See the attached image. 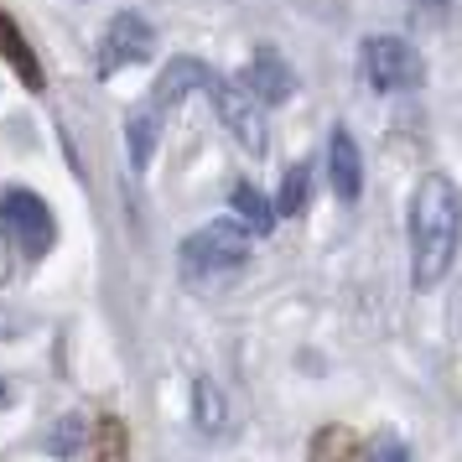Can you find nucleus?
Returning <instances> with one entry per match:
<instances>
[{
    "label": "nucleus",
    "mask_w": 462,
    "mask_h": 462,
    "mask_svg": "<svg viewBox=\"0 0 462 462\" xmlns=\"http://www.w3.org/2000/svg\"><path fill=\"white\" fill-rule=\"evenodd\" d=\"M462 239V198L452 188V177H420L416 198H411V286L431 291L447 281L452 260H457Z\"/></svg>",
    "instance_id": "obj_1"
},
{
    "label": "nucleus",
    "mask_w": 462,
    "mask_h": 462,
    "mask_svg": "<svg viewBox=\"0 0 462 462\" xmlns=\"http://www.w3.org/2000/svg\"><path fill=\"white\" fill-rule=\"evenodd\" d=\"M198 88L213 99V109H218V120L229 125V135L239 141L245 151H265V141H271V130H265V115H260V99H254L250 88L239 84V79H224V73H213V68H203V79H198Z\"/></svg>",
    "instance_id": "obj_2"
},
{
    "label": "nucleus",
    "mask_w": 462,
    "mask_h": 462,
    "mask_svg": "<svg viewBox=\"0 0 462 462\" xmlns=\"http://www.w3.org/2000/svg\"><path fill=\"white\" fill-rule=\"evenodd\" d=\"M0 229H5V239H11L26 260H42V254L58 245V218H52V208L26 188L0 192Z\"/></svg>",
    "instance_id": "obj_3"
},
{
    "label": "nucleus",
    "mask_w": 462,
    "mask_h": 462,
    "mask_svg": "<svg viewBox=\"0 0 462 462\" xmlns=\"http://www.w3.org/2000/svg\"><path fill=\"white\" fill-rule=\"evenodd\" d=\"M245 260H250V229H239L234 218H218V224L198 229L188 245H182V265H188V275H203V281L245 271Z\"/></svg>",
    "instance_id": "obj_4"
},
{
    "label": "nucleus",
    "mask_w": 462,
    "mask_h": 462,
    "mask_svg": "<svg viewBox=\"0 0 462 462\" xmlns=\"http://www.w3.org/2000/svg\"><path fill=\"white\" fill-rule=\"evenodd\" d=\"M364 79L379 94H400V88L426 84V63L405 37H369L364 42Z\"/></svg>",
    "instance_id": "obj_5"
},
{
    "label": "nucleus",
    "mask_w": 462,
    "mask_h": 462,
    "mask_svg": "<svg viewBox=\"0 0 462 462\" xmlns=\"http://www.w3.org/2000/svg\"><path fill=\"white\" fill-rule=\"evenodd\" d=\"M151 52H156V26H151L141 11H120V16L105 26V42H99L94 73H99V79H115L120 68L146 63Z\"/></svg>",
    "instance_id": "obj_6"
},
{
    "label": "nucleus",
    "mask_w": 462,
    "mask_h": 462,
    "mask_svg": "<svg viewBox=\"0 0 462 462\" xmlns=\"http://www.w3.org/2000/svg\"><path fill=\"white\" fill-rule=\"evenodd\" d=\"M239 84L250 88L260 105H286V99L296 94V73H291V63H286L275 47H260V52H254V63L245 68V79H239Z\"/></svg>",
    "instance_id": "obj_7"
},
{
    "label": "nucleus",
    "mask_w": 462,
    "mask_h": 462,
    "mask_svg": "<svg viewBox=\"0 0 462 462\" xmlns=\"http://www.w3.org/2000/svg\"><path fill=\"white\" fill-rule=\"evenodd\" d=\"M328 171H333L337 198H343V203H358V192H364V156H358V141L343 125H337L333 141H328Z\"/></svg>",
    "instance_id": "obj_8"
},
{
    "label": "nucleus",
    "mask_w": 462,
    "mask_h": 462,
    "mask_svg": "<svg viewBox=\"0 0 462 462\" xmlns=\"http://www.w3.org/2000/svg\"><path fill=\"white\" fill-rule=\"evenodd\" d=\"M229 208H234V218H239V229H250V234H271V229H275V208H271V198L254 188V182H234Z\"/></svg>",
    "instance_id": "obj_9"
},
{
    "label": "nucleus",
    "mask_w": 462,
    "mask_h": 462,
    "mask_svg": "<svg viewBox=\"0 0 462 462\" xmlns=\"http://www.w3.org/2000/svg\"><path fill=\"white\" fill-rule=\"evenodd\" d=\"M192 420H198L203 437H218L229 426V400L213 379H192Z\"/></svg>",
    "instance_id": "obj_10"
},
{
    "label": "nucleus",
    "mask_w": 462,
    "mask_h": 462,
    "mask_svg": "<svg viewBox=\"0 0 462 462\" xmlns=\"http://www.w3.org/2000/svg\"><path fill=\"white\" fill-rule=\"evenodd\" d=\"M203 68H208V63H198V58H177V63H171L167 73H162V79L151 84V105H156L162 115H167V105H171V99H182L188 88H198V79H203Z\"/></svg>",
    "instance_id": "obj_11"
},
{
    "label": "nucleus",
    "mask_w": 462,
    "mask_h": 462,
    "mask_svg": "<svg viewBox=\"0 0 462 462\" xmlns=\"http://www.w3.org/2000/svg\"><path fill=\"white\" fill-rule=\"evenodd\" d=\"M130 457V437H125V420L105 416L88 426V462H125Z\"/></svg>",
    "instance_id": "obj_12"
},
{
    "label": "nucleus",
    "mask_w": 462,
    "mask_h": 462,
    "mask_svg": "<svg viewBox=\"0 0 462 462\" xmlns=\"http://www.w3.org/2000/svg\"><path fill=\"white\" fill-rule=\"evenodd\" d=\"M0 52L16 63V73H22L32 88H42V63H37V52H32V42H26L22 32H16V22L0 11Z\"/></svg>",
    "instance_id": "obj_13"
},
{
    "label": "nucleus",
    "mask_w": 462,
    "mask_h": 462,
    "mask_svg": "<svg viewBox=\"0 0 462 462\" xmlns=\"http://www.w3.org/2000/svg\"><path fill=\"white\" fill-rule=\"evenodd\" d=\"M156 130H162V109H156V105L135 109V115L125 120L130 162H135V171H146V167H151V151H156Z\"/></svg>",
    "instance_id": "obj_14"
},
{
    "label": "nucleus",
    "mask_w": 462,
    "mask_h": 462,
    "mask_svg": "<svg viewBox=\"0 0 462 462\" xmlns=\"http://www.w3.org/2000/svg\"><path fill=\"white\" fill-rule=\"evenodd\" d=\"M312 462H358V441L348 426H322L312 437Z\"/></svg>",
    "instance_id": "obj_15"
},
{
    "label": "nucleus",
    "mask_w": 462,
    "mask_h": 462,
    "mask_svg": "<svg viewBox=\"0 0 462 462\" xmlns=\"http://www.w3.org/2000/svg\"><path fill=\"white\" fill-rule=\"evenodd\" d=\"M307 192H312V171H307V167H291V171H286V182H281L275 213H281V218H296V213L307 208Z\"/></svg>",
    "instance_id": "obj_16"
},
{
    "label": "nucleus",
    "mask_w": 462,
    "mask_h": 462,
    "mask_svg": "<svg viewBox=\"0 0 462 462\" xmlns=\"http://www.w3.org/2000/svg\"><path fill=\"white\" fill-rule=\"evenodd\" d=\"M369 462H411V452H405V437H400L395 426H384V431L369 441Z\"/></svg>",
    "instance_id": "obj_17"
},
{
    "label": "nucleus",
    "mask_w": 462,
    "mask_h": 462,
    "mask_svg": "<svg viewBox=\"0 0 462 462\" xmlns=\"http://www.w3.org/2000/svg\"><path fill=\"white\" fill-rule=\"evenodd\" d=\"M5 400H11V390H5V384H0V405H5Z\"/></svg>",
    "instance_id": "obj_18"
}]
</instances>
